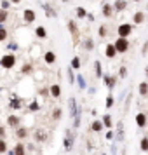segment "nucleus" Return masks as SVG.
I'll list each match as a JSON object with an SVG mask.
<instances>
[{
	"mask_svg": "<svg viewBox=\"0 0 148 155\" xmlns=\"http://www.w3.org/2000/svg\"><path fill=\"white\" fill-rule=\"evenodd\" d=\"M113 45H115L117 52H126V51L129 49V42H127V39H124V37H119Z\"/></svg>",
	"mask_w": 148,
	"mask_h": 155,
	"instance_id": "obj_3",
	"label": "nucleus"
},
{
	"mask_svg": "<svg viewBox=\"0 0 148 155\" xmlns=\"http://www.w3.org/2000/svg\"><path fill=\"white\" fill-rule=\"evenodd\" d=\"M11 155H26V154H24V146H23V145H16L14 152H12Z\"/></svg>",
	"mask_w": 148,
	"mask_h": 155,
	"instance_id": "obj_19",
	"label": "nucleus"
},
{
	"mask_svg": "<svg viewBox=\"0 0 148 155\" xmlns=\"http://www.w3.org/2000/svg\"><path fill=\"white\" fill-rule=\"evenodd\" d=\"M35 139H37V141H45V133H44V131H37Z\"/></svg>",
	"mask_w": 148,
	"mask_h": 155,
	"instance_id": "obj_26",
	"label": "nucleus"
},
{
	"mask_svg": "<svg viewBox=\"0 0 148 155\" xmlns=\"http://www.w3.org/2000/svg\"><path fill=\"white\" fill-rule=\"evenodd\" d=\"M23 72H24V73H28V72H32V66H30V65H24V68H23Z\"/></svg>",
	"mask_w": 148,
	"mask_h": 155,
	"instance_id": "obj_39",
	"label": "nucleus"
},
{
	"mask_svg": "<svg viewBox=\"0 0 148 155\" xmlns=\"http://www.w3.org/2000/svg\"><path fill=\"white\" fill-rule=\"evenodd\" d=\"M103 122H105V126H106V127H110V126H111V118H110V115H105Z\"/></svg>",
	"mask_w": 148,
	"mask_h": 155,
	"instance_id": "obj_31",
	"label": "nucleus"
},
{
	"mask_svg": "<svg viewBox=\"0 0 148 155\" xmlns=\"http://www.w3.org/2000/svg\"><path fill=\"white\" fill-rule=\"evenodd\" d=\"M119 37H124V39H127L131 33H132V24L129 23H122V24H119Z\"/></svg>",
	"mask_w": 148,
	"mask_h": 155,
	"instance_id": "obj_2",
	"label": "nucleus"
},
{
	"mask_svg": "<svg viewBox=\"0 0 148 155\" xmlns=\"http://www.w3.org/2000/svg\"><path fill=\"white\" fill-rule=\"evenodd\" d=\"M105 54H106V58H110V59L117 56V49H115L113 44H108V45H106V52H105Z\"/></svg>",
	"mask_w": 148,
	"mask_h": 155,
	"instance_id": "obj_8",
	"label": "nucleus"
},
{
	"mask_svg": "<svg viewBox=\"0 0 148 155\" xmlns=\"http://www.w3.org/2000/svg\"><path fill=\"white\" fill-rule=\"evenodd\" d=\"M105 84H106V85H108V87H113V85H115V77H110V75H105Z\"/></svg>",
	"mask_w": 148,
	"mask_h": 155,
	"instance_id": "obj_23",
	"label": "nucleus"
},
{
	"mask_svg": "<svg viewBox=\"0 0 148 155\" xmlns=\"http://www.w3.org/2000/svg\"><path fill=\"white\" fill-rule=\"evenodd\" d=\"M136 124H138L139 127H145V126H147V115H145V113H138V115H136Z\"/></svg>",
	"mask_w": 148,
	"mask_h": 155,
	"instance_id": "obj_10",
	"label": "nucleus"
},
{
	"mask_svg": "<svg viewBox=\"0 0 148 155\" xmlns=\"http://www.w3.org/2000/svg\"><path fill=\"white\" fill-rule=\"evenodd\" d=\"M141 150H143V152H148V138H143V139H141Z\"/></svg>",
	"mask_w": 148,
	"mask_h": 155,
	"instance_id": "obj_28",
	"label": "nucleus"
},
{
	"mask_svg": "<svg viewBox=\"0 0 148 155\" xmlns=\"http://www.w3.org/2000/svg\"><path fill=\"white\" fill-rule=\"evenodd\" d=\"M96 73H98V75H101V63H99V61L96 63Z\"/></svg>",
	"mask_w": 148,
	"mask_h": 155,
	"instance_id": "obj_36",
	"label": "nucleus"
},
{
	"mask_svg": "<svg viewBox=\"0 0 148 155\" xmlns=\"http://www.w3.org/2000/svg\"><path fill=\"white\" fill-rule=\"evenodd\" d=\"M99 35H101V37H105V35H106V28H105V26H101V28H99Z\"/></svg>",
	"mask_w": 148,
	"mask_h": 155,
	"instance_id": "obj_38",
	"label": "nucleus"
},
{
	"mask_svg": "<svg viewBox=\"0 0 148 155\" xmlns=\"http://www.w3.org/2000/svg\"><path fill=\"white\" fill-rule=\"evenodd\" d=\"M35 35H37L38 39H45V37H47V32H45V28H44V26H37Z\"/></svg>",
	"mask_w": 148,
	"mask_h": 155,
	"instance_id": "obj_11",
	"label": "nucleus"
},
{
	"mask_svg": "<svg viewBox=\"0 0 148 155\" xmlns=\"http://www.w3.org/2000/svg\"><path fill=\"white\" fill-rule=\"evenodd\" d=\"M84 45H85V49H87V51H91V49H93V39H85L84 40Z\"/></svg>",
	"mask_w": 148,
	"mask_h": 155,
	"instance_id": "obj_27",
	"label": "nucleus"
},
{
	"mask_svg": "<svg viewBox=\"0 0 148 155\" xmlns=\"http://www.w3.org/2000/svg\"><path fill=\"white\" fill-rule=\"evenodd\" d=\"M5 150H7V145H5V141H2V139H0V154H4Z\"/></svg>",
	"mask_w": 148,
	"mask_h": 155,
	"instance_id": "obj_32",
	"label": "nucleus"
},
{
	"mask_svg": "<svg viewBox=\"0 0 148 155\" xmlns=\"http://www.w3.org/2000/svg\"><path fill=\"white\" fill-rule=\"evenodd\" d=\"M56 61V54L52 52V51H49V52H45V63L47 65H52Z\"/></svg>",
	"mask_w": 148,
	"mask_h": 155,
	"instance_id": "obj_13",
	"label": "nucleus"
},
{
	"mask_svg": "<svg viewBox=\"0 0 148 155\" xmlns=\"http://www.w3.org/2000/svg\"><path fill=\"white\" fill-rule=\"evenodd\" d=\"M113 11H115V9H113V5H110V4H105V5H103V16H105V18H111Z\"/></svg>",
	"mask_w": 148,
	"mask_h": 155,
	"instance_id": "obj_9",
	"label": "nucleus"
},
{
	"mask_svg": "<svg viewBox=\"0 0 148 155\" xmlns=\"http://www.w3.org/2000/svg\"><path fill=\"white\" fill-rule=\"evenodd\" d=\"M42 7L45 9V14H47L49 18H54V16H56V12H54V11H52V7H51V5H47V4H44Z\"/></svg>",
	"mask_w": 148,
	"mask_h": 155,
	"instance_id": "obj_18",
	"label": "nucleus"
},
{
	"mask_svg": "<svg viewBox=\"0 0 148 155\" xmlns=\"http://www.w3.org/2000/svg\"><path fill=\"white\" fill-rule=\"evenodd\" d=\"M132 2H141V0H132Z\"/></svg>",
	"mask_w": 148,
	"mask_h": 155,
	"instance_id": "obj_44",
	"label": "nucleus"
},
{
	"mask_svg": "<svg viewBox=\"0 0 148 155\" xmlns=\"http://www.w3.org/2000/svg\"><path fill=\"white\" fill-rule=\"evenodd\" d=\"M23 18L26 23H33V21L37 19V16H35V11H32V9H24V12H23Z\"/></svg>",
	"mask_w": 148,
	"mask_h": 155,
	"instance_id": "obj_4",
	"label": "nucleus"
},
{
	"mask_svg": "<svg viewBox=\"0 0 148 155\" xmlns=\"http://www.w3.org/2000/svg\"><path fill=\"white\" fill-rule=\"evenodd\" d=\"M72 68H80V59H78V58L72 59Z\"/></svg>",
	"mask_w": 148,
	"mask_h": 155,
	"instance_id": "obj_30",
	"label": "nucleus"
},
{
	"mask_svg": "<svg viewBox=\"0 0 148 155\" xmlns=\"http://www.w3.org/2000/svg\"><path fill=\"white\" fill-rule=\"evenodd\" d=\"M70 112H72V115H78V112H77V103H75V99L73 98H72V99H70Z\"/></svg>",
	"mask_w": 148,
	"mask_h": 155,
	"instance_id": "obj_21",
	"label": "nucleus"
},
{
	"mask_svg": "<svg viewBox=\"0 0 148 155\" xmlns=\"http://www.w3.org/2000/svg\"><path fill=\"white\" fill-rule=\"evenodd\" d=\"M145 12H141V11H138V12H134V16H132V21H134V24H141L143 21H145Z\"/></svg>",
	"mask_w": 148,
	"mask_h": 155,
	"instance_id": "obj_7",
	"label": "nucleus"
},
{
	"mask_svg": "<svg viewBox=\"0 0 148 155\" xmlns=\"http://www.w3.org/2000/svg\"><path fill=\"white\" fill-rule=\"evenodd\" d=\"M0 65L4 66V68H12L14 65H16V56L14 54H5V56H2V59H0Z\"/></svg>",
	"mask_w": 148,
	"mask_h": 155,
	"instance_id": "obj_1",
	"label": "nucleus"
},
{
	"mask_svg": "<svg viewBox=\"0 0 148 155\" xmlns=\"http://www.w3.org/2000/svg\"><path fill=\"white\" fill-rule=\"evenodd\" d=\"M7 18H9L7 9H2V7H0V24H4V23L7 21Z\"/></svg>",
	"mask_w": 148,
	"mask_h": 155,
	"instance_id": "obj_14",
	"label": "nucleus"
},
{
	"mask_svg": "<svg viewBox=\"0 0 148 155\" xmlns=\"http://www.w3.org/2000/svg\"><path fill=\"white\" fill-rule=\"evenodd\" d=\"M5 39H7V30L0 24V42H4Z\"/></svg>",
	"mask_w": 148,
	"mask_h": 155,
	"instance_id": "obj_25",
	"label": "nucleus"
},
{
	"mask_svg": "<svg viewBox=\"0 0 148 155\" xmlns=\"http://www.w3.org/2000/svg\"><path fill=\"white\" fill-rule=\"evenodd\" d=\"M72 145H73V136L70 134V133H66V139H65V148H66V150H70V148H72Z\"/></svg>",
	"mask_w": 148,
	"mask_h": 155,
	"instance_id": "obj_12",
	"label": "nucleus"
},
{
	"mask_svg": "<svg viewBox=\"0 0 148 155\" xmlns=\"http://www.w3.org/2000/svg\"><path fill=\"white\" fill-rule=\"evenodd\" d=\"M63 2H68V0H63Z\"/></svg>",
	"mask_w": 148,
	"mask_h": 155,
	"instance_id": "obj_45",
	"label": "nucleus"
},
{
	"mask_svg": "<svg viewBox=\"0 0 148 155\" xmlns=\"http://www.w3.org/2000/svg\"><path fill=\"white\" fill-rule=\"evenodd\" d=\"M113 9H115L117 12H122V11L127 9V2H126V0H115V2H113Z\"/></svg>",
	"mask_w": 148,
	"mask_h": 155,
	"instance_id": "obj_5",
	"label": "nucleus"
},
{
	"mask_svg": "<svg viewBox=\"0 0 148 155\" xmlns=\"http://www.w3.org/2000/svg\"><path fill=\"white\" fill-rule=\"evenodd\" d=\"M19 2H23V0H11V4H19Z\"/></svg>",
	"mask_w": 148,
	"mask_h": 155,
	"instance_id": "obj_43",
	"label": "nucleus"
},
{
	"mask_svg": "<svg viewBox=\"0 0 148 155\" xmlns=\"http://www.w3.org/2000/svg\"><path fill=\"white\" fill-rule=\"evenodd\" d=\"M11 7V2H7V0H2V9H9Z\"/></svg>",
	"mask_w": 148,
	"mask_h": 155,
	"instance_id": "obj_35",
	"label": "nucleus"
},
{
	"mask_svg": "<svg viewBox=\"0 0 148 155\" xmlns=\"http://www.w3.org/2000/svg\"><path fill=\"white\" fill-rule=\"evenodd\" d=\"M16 136H18L19 139L26 138V136H28V129H24V127H21V129H18V133H16Z\"/></svg>",
	"mask_w": 148,
	"mask_h": 155,
	"instance_id": "obj_24",
	"label": "nucleus"
},
{
	"mask_svg": "<svg viewBox=\"0 0 148 155\" xmlns=\"http://www.w3.org/2000/svg\"><path fill=\"white\" fill-rule=\"evenodd\" d=\"M77 80H78V85H80V87L84 89V87H85V82H84V78H82V77H78Z\"/></svg>",
	"mask_w": 148,
	"mask_h": 155,
	"instance_id": "obj_37",
	"label": "nucleus"
},
{
	"mask_svg": "<svg viewBox=\"0 0 148 155\" xmlns=\"http://www.w3.org/2000/svg\"><path fill=\"white\" fill-rule=\"evenodd\" d=\"M68 30L72 32L73 40H78V28H77V23H75V21H68Z\"/></svg>",
	"mask_w": 148,
	"mask_h": 155,
	"instance_id": "obj_6",
	"label": "nucleus"
},
{
	"mask_svg": "<svg viewBox=\"0 0 148 155\" xmlns=\"http://www.w3.org/2000/svg\"><path fill=\"white\" fill-rule=\"evenodd\" d=\"M59 94H61V87H59V85H52V87H51V96L59 98Z\"/></svg>",
	"mask_w": 148,
	"mask_h": 155,
	"instance_id": "obj_20",
	"label": "nucleus"
},
{
	"mask_svg": "<svg viewBox=\"0 0 148 155\" xmlns=\"http://www.w3.org/2000/svg\"><path fill=\"white\" fill-rule=\"evenodd\" d=\"M7 124H9V126H12V127H16V126H18V124H19V117H14V115H11V117H9V118H7Z\"/></svg>",
	"mask_w": 148,
	"mask_h": 155,
	"instance_id": "obj_17",
	"label": "nucleus"
},
{
	"mask_svg": "<svg viewBox=\"0 0 148 155\" xmlns=\"http://www.w3.org/2000/svg\"><path fill=\"white\" fill-rule=\"evenodd\" d=\"M126 75H127V70L122 66V68H120V77H126Z\"/></svg>",
	"mask_w": 148,
	"mask_h": 155,
	"instance_id": "obj_40",
	"label": "nucleus"
},
{
	"mask_svg": "<svg viewBox=\"0 0 148 155\" xmlns=\"http://www.w3.org/2000/svg\"><path fill=\"white\" fill-rule=\"evenodd\" d=\"M11 108H14V110H19L21 108V101H19L18 98H14V99H11V105H9Z\"/></svg>",
	"mask_w": 148,
	"mask_h": 155,
	"instance_id": "obj_22",
	"label": "nucleus"
},
{
	"mask_svg": "<svg viewBox=\"0 0 148 155\" xmlns=\"http://www.w3.org/2000/svg\"><path fill=\"white\" fill-rule=\"evenodd\" d=\"M139 94H141V96H147L148 94V84L147 82H141V84H139Z\"/></svg>",
	"mask_w": 148,
	"mask_h": 155,
	"instance_id": "obj_16",
	"label": "nucleus"
},
{
	"mask_svg": "<svg viewBox=\"0 0 148 155\" xmlns=\"http://www.w3.org/2000/svg\"><path fill=\"white\" fill-rule=\"evenodd\" d=\"M28 108H30V112H37V110H38V103H37V101H32Z\"/></svg>",
	"mask_w": 148,
	"mask_h": 155,
	"instance_id": "obj_29",
	"label": "nucleus"
},
{
	"mask_svg": "<svg viewBox=\"0 0 148 155\" xmlns=\"http://www.w3.org/2000/svg\"><path fill=\"white\" fill-rule=\"evenodd\" d=\"M4 133H5V131H4V127H0V138L4 136Z\"/></svg>",
	"mask_w": 148,
	"mask_h": 155,
	"instance_id": "obj_42",
	"label": "nucleus"
},
{
	"mask_svg": "<svg viewBox=\"0 0 148 155\" xmlns=\"http://www.w3.org/2000/svg\"><path fill=\"white\" fill-rule=\"evenodd\" d=\"M75 12H77V18H80V19L87 16V11H85L84 7H77V9H75Z\"/></svg>",
	"mask_w": 148,
	"mask_h": 155,
	"instance_id": "obj_15",
	"label": "nucleus"
},
{
	"mask_svg": "<svg viewBox=\"0 0 148 155\" xmlns=\"http://www.w3.org/2000/svg\"><path fill=\"white\" fill-rule=\"evenodd\" d=\"M111 105H113V98L108 96L106 98V108H111Z\"/></svg>",
	"mask_w": 148,
	"mask_h": 155,
	"instance_id": "obj_34",
	"label": "nucleus"
},
{
	"mask_svg": "<svg viewBox=\"0 0 148 155\" xmlns=\"http://www.w3.org/2000/svg\"><path fill=\"white\" fill-rule=\"evenodd\" d=\"M52 115H54V118H59V117H61V110H56Z\"/></svg>",
	"mask_w": 148,
	"mask_h": 155,
	"instance_id": "obj_41",
	"label": "nucleus"
},
{
	"mask_svg": "<svg viewBox=\"0 0 148 155\" xmlns=\"http://www.w3.org/2000/svg\"><path fill=\"white\" fill-rule=\"evenodd\" d=\"M101 127H103V124H99V122H94V124H93L94 131H101Z\"/></svg>",
	"mask_w": 148,
	"mask_h": 155,
	"instance_id": "obj_33",
	"label": "nucleus"
}]
</instances>
